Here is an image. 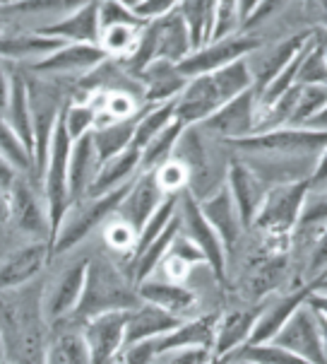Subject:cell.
I'll return each mask as SVG.
<instances>
[{
	"mask_svg": "<svg viewBox=\"0 0 327 364\" xmlns=\"http://www.w3.org/2000/svg\"><path fill=\"white\" fill-rule=\"evenodd\" d=\"M44 280L0 292V345L8 364H46L51 326L44 316Z\"/></svg>",
	"mask_w": 327,
	"mask_h": 364,
	"instance_id": "cell-1",
	"label": "cell"
},
{
	"mask_svg": "<svg viewBox=\"0 0 327 364\" xmlns=\"http://www.w3.org/2000/svg\"><path fill=\"white\" fill-rule=\"evenodd\" d=\"M248 90H253V77L245 58L221 68L217 73H209V75L190 77L181 95L174 100V121L181 128L197 126L226 102Z\"/></svg>",
	"mask_w": 327,
	"mask_h": 364,
	"instance_id": "cell-2",
	"label": "cell"
},
{
	"mask_svg": "<svg viewBox=\"0 0 327 364\" xmlns=\"http://www.w3.org/2000/svg\"><path fill=\"white\" fill-rule=\"evenodd\" d=\"M140 304L135 285L131 277L123 275L113 263L106 258H89L87 275H84L82 297L72 318L67 323L82 326L84 321L101 316V314L111 311H131Z\"/></svg>",
	"mask_w": 327,
	"mask_h": 364,
	"instance_id": "cell-3",
	"label": "cell"
},
{
	"mask_svg": "<svg viewBox=\"0 0 327 364\" xmlns=\"http://www.w3.org/2000/svg\"><path fill=\"white\" fill-rule=\"evenodd\" d=\"M131 183H133V178L104 196H84V198L72 203L51 239V256L72 251L75 246L82 244L99 225H104V222H109L113 218L116 208H118V203L123 200V196L128 193Z\"/></svg>",
	"mask_w": 327,
	"mask_h": 364,
	"instance_id": "cell-4",
	"label": "cell"
},
{
	"mask_svg": "<svg viewBox=\"0 0 327 364\" xmlns=\"http://www.w3.org/2000/svg\"><path fill=\"white\" fill-rule=\"evenodd\" d=\"M27 87L29 114H32V159H34V181L39 183L44 176L51 138L58 126L60 111L65 107V97L58 85H53L48 77L22 75Z\"/></svg>",
	"mask_w": 327,
	"mask_h": 364,
	"instance_id": "cell-5",
	"label": "cell"
},
{
	"mask_svg": "<svg viewBox=\"0 0 327 364\" xmlns=\"http://www.w3.org/2000/svg\"><path fill=\"white\" fill-rule=\"evenodd\" d=\"M311 191V178L270 186L265 191L260 210H257L250 227H257L262 234H267L272 239H287L296 230L301 208H304Z\"/></svg>",
	"mask_w": 327,
	"mask_h": 364,
	"instance_id": "cell-6",
	"label": "cell"
},
{
	"mask_svg": "<svg viewBox=\"0 0 327 364\" xmlns=\"http://www.w3.org/2000/svg\"><path fill=\"white\" fill-rule=\"evenodd\" d=\"M176 218H178V232L186 242L193 246L197 254L202 256V261L207 263V268L212 270V277L224 285L226 282V251L221 239L214 234L212 227L207 225V220L202 218L197 200L188 191L178 193V208H176Z\"/></svg>",
	"mask_w": 327,
	"mask_h": 364,
	"instance_id": "cell-7",
	"label": "cell"
},
{
	"mask_svg": "<svg viewBox=\"0 0 327 364\" xmlns=\"http://www.w3.org/2000/svg\"><path fill=\"white\" fill-rule=\"evenodd\" d=\"M240 155H272V157H318L325 152V131L306 128H277L250 138L229 143Z\"/></svg>",
	"mask_w": 327,
	"mask_h": 364,
	"instance_id": "cell-8",
	"label": "cell"
},
{
	"mask_svg": "<svg viewBox=\"0 0 327 364\" xmlns=\"http://www.w3.org/2000/svg\"><path fill=\"white\" fill-rule=\"evenodd\" d=\"M282 350L301 357L308 364H325V316L304 304L292 314L279 333L270 341Z\"/></svg>",
	"mask_w": 327,
	"mask_h": 364,
	"instance_id": "cell-9",
	"label": "cell"
},
{
	"mask_svg": "<svg viewBox=\"0 0 327 364\" xmlns=\"http://www.w3.org/2000/svg\"><path fill=\"white\" fill-rule=\"evenodd\" d=\"M262 46V41L257 36L250 34H233L229 39L221 41H209L197 51H190L181 63L176 65L178 75L181 77H197V75H209L217 73L221 68L236 63V60L248 58L250 53H255Z\"/></svg>",
	"mask_w": 327,
	"mask_h": 364,
	"instance_id": "cell-10",
	"label": "cell"
},
{
	"mask_svg": "<svg viewBox=\"0 0 327 364\" xmlns=\"http://www.w3.org/2000/svg\"><path fill=\"white\" fill-rule=\"evenodd\" d=\"M255 119H257V104H255V92L248 90L243 95L233 97L231 102H226L224 107L214 111L209 119L197 123L202 133L209 135L212 140L219 143H236V140L250 138L255 133Z\"/></svg>",
	"mask_w": 327,
	"mask_h": 364,
	"instance_id": "cell-11",
	"label": "cell"
},
{
	"mask_svg": "<svg viewBox=\"0 0 327 364\" xmlns=\"http://www.w3.org/2000/svg\"><path fill=\"white\" fill-rule=\"evenodd\" d=\"M8 220L15 222L22 232L36 242H48V215L39 183L32 176L17 174L15 183L8 191Z\"/></svg>",
	"mask_w": 327,
	"mask_h": 364,
	"instance_id": "cell-12",
	"label": "cell"
},
{
	"mask_svg": "<svg viewBox=\"0 0 327 364\" xmlns=\"http://www.w3.org/2000/svg\"><path fill=\"white\" fill-rule=\"evenodd\" d=\"M164 198L166 196H164V191L159 188L157 178H154V171H138V176L133 178L128 193L123 196V200L118 203V208H116L113 220L126 225L128 230L135 234V239H138L145 222L152 218L154 210L162 205Z\"/></svg>",
	"mask_w": 327,
	"mask_h": 364,
	"instance_id": "cell-13",
	"label": "cell"
},
{
	"mask_svg": "<svg viewBox=\"0 0 327 364\" xmlns=\"http://www.w3.org/2000/svg\"><path fill=\"white\" fill-rule=\"evenodd\" d=\"M128 311H111L84 321L79 326V336L87 348L92 364H111L121 353L123 338H126Z\"/></svg>",
	"mask_w": 327,
	"mask_h": 364,
	"instance_id": "cell-14",
	"label": "cell"
},
{
	"mask_svg": "<svg viewBox=\"0 0 327 364\" xmlns=\"http://www.w3.org/2000/svg\"><path fill=\"white\" fill-rule=\"evenodd\" d=\"M313 34L316 32L292 34L289 39H284L275 46H265V48L260 46L255 53H250L248 58H245L250 77H253V92H255V97L301 53V48L313 39Z\"/></svg>",
	"mask_w": 327,
	"mask_h": 364,
	"instance_id": "cell-15",
	"label": "cell"
},
{
	"mask_svg": "<svg viewBox=\"0 0 327 364\" xmlns=\"http://www.w3.org/2000/svg\"><path fill=\"white\" fill-rule=\"evenodd\" d=\"M87 263L89 258L67 265L63 273L58 275V280L53 282V287L44 289V316L48 321V326H60L67 323L75 314L79 297H82V287H84V275H87Z\"/></svg>",
	"mask_w": 327,
	"mask_h": 364,
	"instance_id": "cell-16",
	"label": "cell"
},
{
	"mask_svg": "<svg viewBox=\"0 0 327 364\" xmlns=\"http://www.w3.org/2000/svg\"><path fill=\"white\" fill-rule=\"evenodd\" d=\"M106 60L109 55L99 46L65 44L55 53L46 55L44 60H36V63L29 65V73L36 77H51V80L65 75H84V73H94Z\"/></svg>",
	"mask_w": 327,
	"mask_h": 364,
	"instance_id": "cell-17",
	"label": "cell"
},
{
	"mask_svg": "<svg viewBox=\"0 0 327 364\" xmlns=\"http://www.w3.org/2000/svg\"><path fill=\"white\" fill-rule=\"evenodd\" d=\"M224 188L229 191L231 203L240 218V225H243L245 230H250L253 220H255L257 210H260V203L265 198L267 186H265L260 178L253 174L238 157H231L229 164H226Z\"/></svg>",
	"mask_w": 327,
	"mask_h": 364,
	"instance_id": "cell-18",
	"label": "cell"
},
{
	"mask_svg": "<svg viewBox=\"0 0 327 364\" xmlns=\"http://www.w3.org/2000/svg\"><path fill=\"white\" fill-rule=\"evenodd\" d=\"M34 32L60 44L99 46V3H82L75 12L44 27H36Z\"/></svg>",
	"mask_w": 327,
	"mask_h": 364,
	"instance_id": "cell-19",
	"label": "cell"
},
{
	"mask_svg": "<svg viewBox=\"0 0 327 364\" xmlns=\"http://www.w3.org/2000/svg\"><path fill=\"white\" fill-rule=\"evenodd\" d=\"M48 258H51L48 242H32L22 246V249H17L15 254H10L0 263V292L24 287L29 282L39 280Z\"/></svg>",
	"mask_w": 327,
	"mask_h": 364,
	"instance_id": "cell-20",
	"label": "cell"
},
{
	"mask_svg": "<svg viewBox=\"0 0 327 364\" xmlns=\"http://www.w3.org/2000/svg\"><path fill=\"white\" fill-rule=\"evenodd\" d=\"M257 316H260V304L248 306V309H231L217 316L212 348H209L212 360H229L233 353H238L248 343Z\"/></svg>",
	"mask_w": 327,
	"mask_h": 364,
	"instance_id": "cell-21",
	"label": "cell"
},
{
	"mask_svg": "<svg viewBox=\"0 0 327 364\" xmlns=\"http://www.w3.org/2000/svg\"><path fill=\"white\" fill-rule=\"evenodd\" d=\"M316 289H318V282H313V285L299 287L296 292L287 294V297H277V299H270V301H265V304H260V316H257L255 326H253V333L245 345H260V343L272 341L282 326L292 318V314L296 309H301V306L306 304V299L311 297Z\"/></svg>",
	"mask_w": 327,
	"mask_h": 364,
	"instance_id": "cell-22",
	"label": "cell"
},
{
	"mask_svg": "<svg viewBox=\"0 0 327 364\" xmlns=\"http://www.w3.org/2000/svg\"><path fill=\"white\" fill-rule=\"evenodd\" d=\"M197 208H200L202 218L207 220V225L212 227L214 234L221 239L226 256L233 254L238 242L243 239L245 227L240 225V218H238L236 208H233V203H231L229 191L221 186L219 191H214L212 196L197 200Z\"/></svg>",
	"mask_w": 327,
	"mask_h": 364,
	"instance_id": "cell-23",
	"label": "cell"
},
{
	"mask_svg": "<svg viewBox=\"0 0 327 364\" xmlns=\"http://www.w3.org/2000/svg\"><path fill=\"white\" fill-rule=\"evenodd\" d=\"M219 314H202V316L186 318L176 326L174 331H169L166 336L154 338V353H171V350H188V348H200L209 350L214 338V326H217Z\"/></svg>",
	"mask_w": 327,
	"mask_h": 364,
	"instance_id": "cell-24",
	"label": "cell"
},
{
	"mask_svg": "<svg viewBox=\"0 0 327 364\" xmlns=\"http://www.w3.org/2000/svg\"><path fill=\"white\" fill-rule=\"evenodd\" d=\"M181 321H186V318H178L174 314H166L164 309H159V306L140 301L135 309L128 311L123 348H126V345L145 343V341H154V338H159V336H166V333L174 331Z\"/></svg>",
	"mask_w": 327,
	"mask_h": 364,
	"instance_id": "cell-25",
	"label": "cell"
},
{
	"mask_svg": "<svg viewBox=\"0 0 327 364\" xmlns=\"http://www.w3.org/2000/svg\"><path fill=\"white\" fill-rule=\"evenodd\" d=\"M135 292H138L140 301L159 306V309H164L166 314H174L178 318H186V314L193 311L197 304L195 292L169 280H145L135 287Z\"/></svg>",
	"mask_w": 327,
	"mask_h": 364,
	"instance_id": "cell-26",
	"label": "cell"
},
{
	"mask_svg": "<svg viewBox=\"0 0 327 364\" xmlns=\"http://www.w3.org/2000/svg\"><path fill=\"white\" fill-rule=\"evenodd\" d=\"M96 166L99 162L94 155V145H92V133H87L70 145V157H67V191H70L72 203L87 196Z\"/></svg>",
	"mask_w": 327,
	"mask_h": 364,
	"instance_id": "cell-27",
	"label": "cell"
},
{
	"mask_svg": "<svg viewBox=\"0 0 327 364\" xmlns=\"http://www.w3.org/2000/svg\"><path fill=\"white\" fill-rule=\"evenodd\" d=\"M138 171H140V152L135 147H128L126 152H121V155L111 157L96 166V174L92 178L87 196H104L109 191H116L126 181L138 176Z\"/></svg>",
	"mask_w": 327,
	"mask_h": 364,
	"instance_id": "cell-28",
	"label": "cell"
},
{
	"mask_svg": "<svg viewBox=\"0 0 327 364\" xmlns=\"http://www.w3.org/2000/svg\"><path fill=\"white\" fill-rule=\"evenodd\" d=\"M142 80H145L142 95H145L147 102H154V107H157V104L174 102L188 82L186 77L178 75L176 65L162 63V60L147 65L145 70H142Z\"/></svg>",
	"mask_w": 327,
	"mask_h": 364,
	"instance_id": "cell-29",
	"label": "cell"
},
{
	"mask_svg": "<svg viewBox=\"0 0 327 364\" xmlns=\"http://www.w3.org/2000/svg\"><path fill=\"white\" fill-rule=\"evenodd\" d=\"M46 364H92L82 336H79V326H53L48 336Z\"/></svg>",
	"mask_w": 327,
	"mask_h": 364,
	"instance_id": "cell-30",
	"label": "cell"
},
{
	"mask_svg": "<svg viewBox=\"0 0 327 364\" xmlns=\"http://www.w3.org/2000/svg\"><path fill=\"white\" fill-rule=\"evenodd\" d=\"M3 121L22 140V145L32 152V114H29V100H27V87H24L22 73L10 75V97H8V107L3 111Z\"/></svg>",
	"mask_w": 327,
	"mask_h": 364,
	"instance_id": "cell-31",
	"label": "cell"
},
{
	"mask_svg": "<svg viewBox=\"0 0 327 364\" xmlns=\"http://www.w3.org/2000/svg\"><path fill=\"white\" fill-rule=\"evenodd\" d=\"M65 44L41 34H20V36H8V39H0V60H22V63H36V60H44L46 55L55 53L58 48Z\"/></svg>",
	"mask_w": 327,
	"mask_h": 364,
	"instance_id": "cell-32",
	"label": "cell"
},
{
	"mask_svg": "<svg viewBox=\"0 0 327 364\" xmlns=\"http://www.w3.org/2000/svg\"><path fill=\"white\" fill-rule=\"evenodd\" d=\"M135 121H138V116L106 123V126H99L92 131V145H94V155L99 164L126 152L128 147H133Z\"/></svg>",
	"mask_w": 327,
	"mask_h": 364,
	"instance_id": "cell-33",
	"label": "cell"
},
{
	"mask_svg": "<svg viewBox=\"0 0 327 364\" xmlns=\"http://www.w3.org/2000/svg\"><path fill=\"white\" fill-rule=\"evenodd\" d=\"M212 10L214 3L207 0H186V3H176V12L181 17L183 27L188 34L190 51H197L205 44H209V34H212Z\"/></svg>",
	"mask_w": 327,
	"mask_h": 364,
	"instance_id": "cell-34",
	"label": "cell"
},
{
	"mask_svg": "<svg viewBox=\"0 0 327 364\" xmlns=\"http://www.w3.org/2000/svg\"><path fill=\"white\" fill-rule=\"evenodd\" d=\"M171 123H174V102L157 104V107L147 109L145 114H140L138 121H135L133 147L138 152H142L164 128H169Z\"/></svg>",
	"mask_w": 327,
	"mask_h": 364,
	"instance_id": "cell-35",
	"label": "cell"
},
{
	"mask_svg": "<svg viewBox=\"0 0 327 364\" xmlns=\"http://www.w3.org/2000/svg\"><path fill=\"white\" fill-rule=\"evenodd\" d=\"M147 27V24H145ZM145 27H135V24H118V27H106L99 32V48L109 55H121V58H131L135 46L140 41V34Z\"/></svg>",
	"mask_w": 327,
	"mask_h": 364,
	"instance_id": "cell-36",
	"label": "cell"
},
{
	"mask_svg": "<svg viewBox=\"0 0 327 364\" xmlns=\"http://www.w3.org/2000/svg\"><path fill=\"white\" fill-rule=\"evenodd\" d=\"M181 131L183 128L178 126L176 121L171 123L169 128H164V131L140 152V171H154L164 162H169L171 155H174V147H176V140H178V135H181Z\"/></svg>",
	"mask_w": 327,
	"mask_h": 364,
	"instance_id": "cell-37",
	"label": "cell"
},
{
	"mask_svg": "<svg viewBox=\"0 0 327 364\" xmlns=\"http://www.w3.org/2000/svg\"><path fill=\"white\" fill-rule=\"evenodd\" d=\"M0 157L8 162L17 174L34 178V159L32 152L22 145V140L10 131V126L0 119Z\"/></svg>",
	"mask_w": 327,
	"mask_h": 364,
	"instance_id": "cell-38",
	"label": "cell"
},
{
	"mask_svg": "<svg viewBox=\"0 0 327 364\" xmlns=\"http://www.w3.org/2000/svg\"><path fill=\"white\" fill-rule=\"evenodd\" d=\"M60 123H63L67 138L70 143H75L82 135H87L94 131L96 123V111L89 102H72L65 104L63 111H60Z\"/></svg>",
	"mask_w": 327,
	"mask_h": 364,
	"instance_id": "cell-39",
	"label": "cell"
},
{
	"mask_svg": "<svg viewBox=\"0 0 327 364\" xmlns=\"http://www.w3.org/2000/svg\"><path fill=\"white\" fill-rule=\"evenodd\" d=\"M229 360H240L245 364H308L301 357L292 355L289 350L277 348L272 343L260 345H243L238 353H233Z\"/></svg>",
	"mask_w": 327,
	"mask_h": 364,
	"instance_id": "cell-40",
	"label": "cell"
},
{
	"mask_svg": "<svg viewBox=\"0 0 327 364\" xmlns=\"http://www.w3.org/2000/svg\"><path fill=\"white\" fill-rule=\"evenodd\" d=\"M296 85H301V87H325V44L318 41V36L306 51L304 60H301Z\"/></svg>",
	"mask_w": 327,
	"mask_h": 364,
	"instance_id": "cell-41",
	"label": "cell"
},
{
	"mask_svg": "<svg viewBox=\"0 0 327 364\" xmlns=\"http://www.w3.org/2000/svg\"><path fill=\"white\" fill-rule=\"evenodd\" d=\"M238 27V12H236V3H214L212 10V34H209V41H221L229 39V36L236 34Z\"/></svg>",
	"mask_w": 327,
	"mask_h": 364,
	"instance_id": "cell-42",
	"label": "cell"
},
{
	"mask_svg": "<svg viewBox=\"0 0 327 364\" xmlns=\"http://www.w3.org/2000/svg\"><path fill=\"white\" fill-rule=\"evenodd\" d=\"M154 178H157L159 188L164 191V196H171V193H181L186 191L188 186V174L176 159H169L164 162L159 169H154Z\"/></svg>",
	"mask_w": 327,
	"mask_h": 364,
	"instance_id": "cell-43",
	"label": "cell"
},
{
	"mask_svg": "<svg viewBox=\"0 0 327 364\" xmlns=\"http://www.w3.org/2000/svg\"><path fill=\"white\" fill-rule=\"evenodd\" d=\"M118 24H135V27H145V22H140L131 10L126 8V3L118 0H109V3H99V32L106 27H118Z\"/></svg>",
	"mask_w": 327,
	"mask_h": 364,
	"instance_id": "cell-44",
	"label": "cell"
},
{
	"mask_svg": "<svg viewBox=\"0 0 327 364\" xmlns=\"http://www.w3.org/2000/svg\"><path fill=\"white\" fill-rule=\"evenodd\" d=\"M126 8L138 17L140 22L150 24L159 17L169 15L176 8V0H135V3H126Z\"/></svg>",
	"mask_w": 327,
	"mask_h": 364,
	"instance_id": "cell-45",
	"label": "cell"
},
{
	"mask_svg": "<svg viewBox=\"0 0 327 364\" xmlns=\"http://www.w3.org/2000/svg\"><path fill=\"white\" fill-rule=\"evenodd\" d=\"M209 362H212V353L200 348L171 350V353H162L152 360V364H209Z\"/></svg>",
	"mask_w": 327,
	"mask_h": 364,
	"instance_id": "cell-46",
	"label": "cell"
},
{
	"mask_svg": "<svg viewBox=\"0 0 327 364\" xmlns=\"http://www.w3.org/2000/svg\"><path fill=\"white\" fill-rule=\"evenodd\" d=\"M106 242L113 246V249H126V246H133L135 249V234L128 230L126 225H121L118 220L111 218L106 227Z\"/></svg>",
	"mask_w": 327,
	"mask_h": 364,
	"instance_id": "cell-47",
	"label": "cell"
},
{
	"mask_svg": "<svg viewBox=\"0 0 327 364\" xmlns=\"http://www.w3.org/2000/svg\"><path fill=\"white\" fill-rule=\"evenodd\" d=\"M8 97H10V75L3 68V60H0V119H3L5 107H8Z\"/></svg>",
	"mask_w": 327,
	"mask_h": 364,
	"instance_id": "cell-48",
	"label": "cell"
},
{
	"mask_svg": "<svg viewBox=\"0 0 327 364\" xmlns=\"http://www.w3.org/2000/svg\"><path fill=\"white\" fill-rule=\"evenodd\" d=\"M15 178H17V171L12 169V166L5 162L3 157H0V191H5V193H8L10 186L15 183Z\"/></svg>",
	"mask_w": 327,
	"mask_h": 364,
	"instance_id": "cell-49",
	"label": "cell"
},
{
	"mask_svg": "<svg viewBox=\"0 0 327 364\" xmlns=\"http://www.w3.org/2000/svg\"><path fill=\"white\" fill-rule=\"evenodd\" d=\"M8 220V193L0 191V222Z\"/></svg>",
	"mask_w": 327,
	"mask_h": 364,
	"instance_id": "cell-50",
	"label": "cell"
},
{
	"mask_svg": "<svg viewBox=\"0 0 327 364\" xmlns=\"http://www.w3.org/2000/svg\"><path fill=\"white\" fill-rule=\"evenodd\" d=\"M209 364H226V360H212Z\"/></svg>",
	"mask_w": 327,
	"mask_h": 364,
	"instance_id": "cell-51",
	"label": "cell"
},
{
	"mask_svg": "<svg viewBox=\"0 0 327 364\" xmlns=\"http://www.w3.org/2000/svg\"><path fill=\"white\" fill-rule=\"evenodd\" d=\"M0 362H5V360H3V345H0Z\"/></svg>",
	"mask_w": 327,
	"mask_h": 364,
	"instance_id": "cell-52",
	"label": "cell"
},
{
	"mask_svg": "<svg viewBox=\"0 0 327 364\" xmlns=\"http://www.w3.org/2000/svg\"><path fill=\"white\" fill-rule=\"evenodd\" d=\"M0 364H8V362H0Z\"/></svg>",
	"mask_w": 327,
	"mask_h": 364,
	"instance_id": "cell-53",
	"label": "cell"
}]
</instances>
